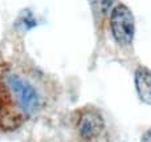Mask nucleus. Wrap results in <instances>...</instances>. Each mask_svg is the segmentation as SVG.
Segmentation results:
<instances>
[{"instance_id": "obj_1", "label": "nucleus", "mask_w": 151, "mask_h": 142, "mask_svg": "<svg viewBox=\"0 0 151 142\" xmlns=\"http://www.w3.org/2000/svg\"><path fill=\"white\" fill-rule=\"evenodd\" d=\"M44 105L36 74L11 63H0V129L12 130Z\"/></svg>"}, {"instance_id": "obj_2", "label": "nucleus", "mask_w": 151, "mask_h": 142, "mask_svg": "<svg viewBox=\"0 0 151 142\" xmlns=\"http://www.w3.org/2000/svg\"><path fill=\"white\" fill-rule=\"evenodd\" d=\"M109 25L115 43L122 48L130 47L135 36V19L125 4H117L109 13Z\"/></svg>"}, {"instance_id": "obj_3", "label": "nucleus", "mask_w": 151, "mask_h": 142, "mask_svg": "<svg viewBox=\"0 0 151 142\" xmlns=\"http://www.w3.org/2000/svg\"><path fill=\"white\" fill-rule=\"evenodd\" d=\"M74 126L81 140L85 142H93L104 134L105 118L97 108L86 105L77 110Z\"/></svg>"}, {"instance_id": "obj_4", "label": "nucleus", "mask_w": 151, "mask_h": 142, "mask_svg": "<svg viewBox=\"0 0 151 142\" xmlns=\"http://www.w3.org/2000/svg\"><path fill=\"white\" fill-rule=\"evenodd\" d=\"M137 94L143 104L151 105V71L146 66H138L134 74Z\"/></svg>"}, {"instance_id": "obj_5", "label": "nucleus", "mask_w": 151, "mask_h": 142, "mask_svg": "<svg viewBox=\"0 0 151 142\" xmlns=\"http://www.w3.org/2000/svg\"><path fill=\"white\" fill-rule=\"evenodd\" d=\"M89 4L97 19H104L114 7V0H89Z\"/></svg>"}, {"instance_id": "obj_6", "label": "nucleus", "mask_w": 151, "mask_h": 142, "mask_svg": "<svg viewBox=\"0 0 151 142\" xmlns=\"http://www.w3.org/2000/svg\"><path fill=\"white\" fill-rule=\"evenodd\" d=\"M141 142H151V128L143 133V136H142V138H141Z\"/></svg>"}]
</instances>
